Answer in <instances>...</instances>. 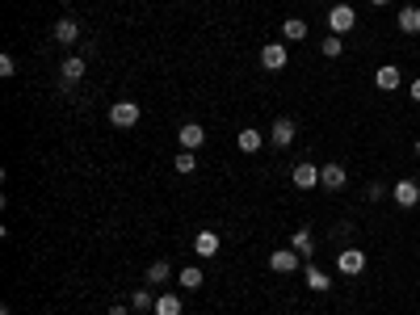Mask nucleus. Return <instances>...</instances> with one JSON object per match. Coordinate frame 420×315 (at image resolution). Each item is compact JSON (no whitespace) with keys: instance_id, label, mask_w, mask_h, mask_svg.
Instances as JSON below:
<instances>
[{"instance_id":"nucleus-1","label":"nucleus","mask_w":420,"mask_h":315,"mask_svg":"<svg viewBox=\"0 0 420 315\" xmlns=\"http://www.w3.org/2000/svg\"><path fill=\"white\" fill-rule=\"evenodd\" d=\"M349 30H357L353 4H332V9H328V34H349Z\"/></svg>"},{"instance_id":"nucleus-2","label":"nucleus","mask_w":420,"mask_h":315,"mask_svg":"<svg viewBox=\"0 0 420 315\" xmlns=\"http://www.w3.org/2000/svg\"><path fill=\"white\" fill-rule=\"evenodd\" d=\"M139 105L135 101H114L109 105V127H118V131H131V127H139Z\"/></svg>"},{"instance_id":"nucleus-3","label":"nucleus","mask_w":420,"mask_h":315,"mask_svg":"<svg viewBox=\"0 0 420 315\" xmlns=\"http://www.w3.org/2000/svg\"><path fill=\"white\" fill-rule=\"evenodd\" d=\"M391 198H395V206H404V210H412L420 202V185L412 177H404V181H395V189H391Z\"/></svg>"},{"instance_id":"nucleus-4","label":"nucleus","mask_w":420,"mask_h":315,"mask_svg":"<svg viewBox=\"0 0 420 315\" xmlns=\"http://www.w3.org/2000/svg\"><path fill=\"white\" fill-rule=\"evenodd\" d=\"M336 269L345 273V277H357V273H366V252H362V248H345V252L336 257Z\"/></svg>"},{"instance_id":"nucleus-5","label":"nucleus","mask_w":420,"mask_h":315,"mask_svg":"<svg viewBox=\"0 0 420 315\" xmlns=\"http://www.w3.org/2000/svg\"><path fill=\"white\" fill-rule=\"evenodd\" d=\"M303 265H307V261H303L294 248H278V252L269 257V269L274 273H294V269H303Z\"/></svg>"},{"instance_id":"nucleus-6","label":"nucleus","mask_w":420,"mask_h":315,"mask_svg":"<svg viewBox=\"0 0 420 315\" xmlns=\"http://www.w3.org/2000/svg\"><path fill=\"white\" fill-rule=\"evenodd\" d=\"M286 59H290V55H286V43H265L261 46V68H265V72H281Z\"/></svg>"},{"instance_id":"nucleus-7","label":"nucleus","mask_w":420,"mask_h":315,"mask_svg":"<svg viewBox=\"0 0 420 315\" xmlns=\"http://www.w3.org/2000/svg\"><path fill=\"white\" fill-rule=\"evenodd\" d=\"M85 68H89V63H85V55H68V59L59 63V80H63V89H72V85L85 76Z\"/></svg>"},{"instance_id":"nucleus-8","label":"nucleus","mask_w":420,"mask_h":315,"mask_svg":"<svg viewBox=\"0 0 420 315\" xmlns=\"http://www.w3.org/2000/svg\"><path fill=\"white\" fill-rule=\"evenodd\" d=\"M290 248H294L303 261H311V257H316V235H311V227H294V235H290Z\"/></svg>"},{"instance_id":"nucleus-9","label":"nucleus","mask_w":420,"mask_h":315,"mask_svg":"<svg viewBox=\"0 0 420 315\" xmlns=\"http://www.w3.org/2000/svg\"><path fill=\"white\" fill-rule=\"evenodd\" d=\"M345 181H349L345 164H336V160L320 164V185H324V189H345Z\"/></svg>"},{"instance_id":"nucleus-10","label":"nucleus","mask_w":420,"mask_h":315,"mask_svg":"<svg viewBox=\"0 0 420 315\" xmlns=\"http://www.w3.org/2000/svg\"><path fill=\"white\" fill-rule=\"evenodd\" d=\"M374 85H378L382 92H395L399 85H404V72H399L395 63H382V68L374 72Z\"/></svg>"},{"instance_id":"nucleus-11","label":"nucleus","mask_w":420,"mask_h":315,"mask_svg":"<svg viewBox=\"0 0 420 315\" xmlns=\"http://www.w3.org/2000/svg\"><path fill=\"white\" fill-rule=\"evenodd\" d=\"M219 244H223V240H219V231H210V227H202V231L193 235V252H198V257H215Z\"/></svg>"},{"instance_id":"nucleus-12","label":"nucleus","mask_w":420,"mask_h":315,"mask_svg":"<svg viewBox=\"0 0 420 315\" xmlns=\"http://www.w3.org/2000/svg\"><path fill=\"white\" fill-rule=\"evenodd\" d=\"M294 185H298V189H316V185H320V164L298 160V164H294Z\"/></svg>"},{"instance_id":"nucleus-13","label":"nucleus","mask_w":420,"mask_h":315,"mask_svg":"<svg viewBox=\"0 0 420 315\" xmlns=\"http://www.w3.org/2000/svg\"><path fill=\"white\" fill-rule=\"evenodd\" d=\"M177 139H181V151H198V147L206 143V127H198V122H185Z\"/></svg>"},{"instance_id":"nucleus-14","label":"nucleus","mask_w":420,"mask_h":315,"mask_svg":"<svg viewBox=\"0 0 420 315\" xmlns=\"http://www.w3.org/2000/svg\"><path fill=\"white\" fill-rule=\"evenodd\" d=\"M395 26H399V34H420V9L416 4H404L399 17H395Z\"/></svg>"},{"instance_id":"nucleus-15","label":"nucleus","mask_w":420,"mask_h":315,"mask_svg":"<svg viewBox=\"0 0 420 315\" xmlns=\"http://www.w3.org/2000/svg\"><path fill=\"white\" fill-rule=\"evenodd\" d=\"M294 131H298V127H294L290 118H278L274 131H269V143H274V147H290V143H294Z\"/></svg>"},{"instance_id":"nucleus-16","label":"nucleus","mask_w":420,"mask_h":315,"mask_svg":"<svg viewBox=\"0 0 420 315\" xmlns=\"http://www.w3.org/2000/svg\"><path fill=\"white\" fill-rule=\"evenodd\" d=\"M303 277H307V286H311L316 294H328V290H332V282H328V273L320 269V265H311V261L303 265Z\"/></svg>"},{"instance_id":"nucleus-17","label":"nucleus","mask_w":420,"mask_h":315,"mask_svg":"<svg viewBox=\"0 0 420 315\" xmlns=\"http://www.w3.org/2000/svg\"><path fill=\"white\" fill-rule=\"evenodd\" d=\"M50 34H55V43H63V46H68V43H76V38H80V26H76L72 17H59Z\"/></svg>"},{"instance_id":"nucleus-18","label":"nucleus","mask_w":420,"mask_h":315,"mask_svg":"<svg viewBox=\"0 0 420 315\" xmlns=\"http://www.w3.org/2000/svg\"><path fill=\"white\" fill-rule=\"evenodd\" d=\"M185 311V303H181V294H164L160 290V299H156V307H151V315H181Z\"/></svg>"},{"instance_id":"nucleus-19","label":"nucleus","mask_w":420,"mask_h":315,"mask_svg":"<svg viewBox=\"0 0 420 315\" xmlns=\"http://www.w3.org/2000/svg\"><path fill=\"white\" fill-rule=\"evenodd\" d=\"M281 38H286V43H303V38H307V21H303V17H286V21H281Z\"/></svg>"},{"instance_id":"nucleus-20","label":"nucleus","mask_w":420,"mask_h":315,"mask_svg":"<svg viewBox=\"0 0 420 315\" xmlns=\"http://www.w3.org/2000/svg\"><path fill=\"white\" fill-rule=\"evenodd\" d=\"M235 147H239V151H248V156H252V151H261V131H257V127H244L239 139H235Z\"/></svg>"},{"instance_id":"nucleus-21","label":"nucleus","mask_w":420,"mask_h":315,"mask_svg":"<svg viewBox=\"0 0 420 315\" xmlns=\"http://www.w3.org/2000/svg\"><path fill=\"white\" fill-rule=\"evenodd\" d=\"M168 277H173V265H168V261H151V265H147V286H164Z\"/></svg>"},{"instance_id":"nucleus-22","label":"nucleus","mask_w":420,"mask_h":315,"mask_svg":"<svg viewBox=\"0 0 420 315\" xmlns=\"http://www.w3.org/2000/svg\"><path fill=\"white\" fill-rule=\"evenodd\" d=\"M320 55H324V59H340V55H345V43H340V34H328L324 43H320Z\"/></svg>"},{"instance_id":"nucleus-23","label":"nucleus","mask_w":420,"mask_h":315,"mask_svg":"<svg viewBox=\"0 0 420 315\" xmlns=\"http://www.w3.org/2000/svg\"><path fill=\"white\" fill-rule=\"evenodd\" d=\"M177 282H181L185 290H198V286H202L206 277H202V269H198V265H185V269L177 273Z\"/></svg>"},{"instance_id":"nucleus-24","label":"nucleus","mask_w":420,"mask_h":315,"mask_svg":"<svg viewBox=\"0 0 420 315\" xmlns=\"http://www.w3.org/2000/svg\"><path fill=\"white\" fill-rule=\"evenodd\" d=\"M131 307H135V311H151V307H156L151 286H143V290H135V294H131Z\"/></svg>"},{"instance_id":"nucleus-25","label":"nucleus","mask_w":420,"mask_h":315,"mask_svg":"<svg viewBox=\"0 0 420 315\" xmlns=\"http://www.w3.org/2000/svg\"><path fill=\"white\" fill-rule=\"evenodd\" d=\"M173 169H177V173H193V169H198V156H193V151H177Z\"/></svg>"},{"instance_id":"nucleus-26","label":"nucleus","mask_w":420,"mask_h":315,"mask_svg":"<svg viewBox=\"0 0 420 315\" xmlns=\"http://www.w3.org/2000/svg\"><path fill=\"white\" fill-rule=\"evenodd\" d=\"M382 198H387V185H382V181H370V185H366V202H382Z\"/></svg>"},{"instance_id":"nucleus-27","label":"nucleus","mask_w":420,"mask_h":315,"mask_svg":"<svg viewBox=\"0 0 420 315\" xmlns=\"http://www.w3.org/2000/svg\"><path fill=\"white\" fill-rule=\"evenodd\" d=\"M17 72V59L13 55H0V76H13Z\"/></svg>"},{"instance_id":"nucleus-28","label":"nucleus","mask_w":420,"mask_h":315,"mask_svg":"<svg viewBox=\"0 0 420 315\" xmlns=\"http://www.w3.org/2000/svg\"><path fill=\"white\" fill-rule=\"evenodd\" d=\"M408 97H412V101L420 105V80H412V89H408Z\"/></svg>"},{"instance_id":"nucleus-29","label":"nucleus","mask_w":420,"mask_h":315,"mask_svg":"<svg viewBox=\"0 0 420 315\" xmlns=\"http://www.w3.org/2000/svg\"><path fill=\"white\" fill-rule=\"evenodd\" d=\"M109 315H126V307H122V303H114V307H109Z\"/></svg>"},{"instance_id":"nucleus-30","label":"nucleus","mask_w":420,"mask_h":315,"mask_svg":"<svg viewBox=\"0 0 420 315\" xmlns=\"http://www.w3.org/2000/svg\"><path fill=\"white\" fill-rule=\"evenodd\" d=\"M370 4H378V9H382V4H391V0H370Z\"/></svg>"},{"instance_id":"nucleus-31","label":"nucleus","mask_w":420,"mask_h":315,"mask_svg":"<svg viewBox=\"0 0 420 315\" xmlns=\"http://www.w3.org/2000/svg\"><path fill=\"white\" fill-rule=\"evenodd\" d=\"M416 156H420V139H416Z\"/></svg>"}]
</instances>
